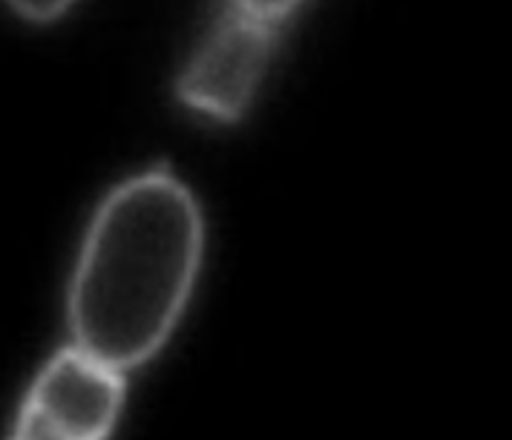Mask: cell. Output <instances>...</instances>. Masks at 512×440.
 I'll return each instance as SVG.
<instances>
[{"instance_id":"6da1fadb","label":"cell","mask_w":512,"mask_h":440,"mask_svg":"<svg viewBox=\"0 0 512 440\" xmlns=\"http://www.w3.org/2000/svg\"><path fill=\"white\" fill-rule=\"evenodd\" d=\"M202 251V210L173 173L150 170L110 190L72 271V343L118 371L144 366L179 323Z\"/></svg>"},{"instance_id":"7a4b0ae2","label":"cell","mask_w":512,"mask_h":440,"mask_svg":"<svg viewBox=\"0 0 512 440\" xmlns=\"http://www.w3.org/2000/svg\"><path fill=\"white\" fill-rule=\"evenodd\" d=\"M124 409V371L72 343L58 351L26 394L15 438L98 440L116 429Z\"/></svg>"},{"instance_id":"3957f363","label":"cell","mask_w":512,"mask_h":440,"mask_svg":"<svg viewBox=\"0 0 512 440\" xmlns=\"http://www.w3.org/2000/svg\"><path fill=\"white\" fill-rule=\"evenodd\" d=\"M277 26L228 9L179 75V101L216 121H236L251 107L274 55Z\"/></svg>"},{"instance_id":"277c9868","label":"cell","mask_w":512,"mask_h":440,"mask_svg":"<svg viewBox=\"0 0 512 440\" xmlns=\"http://www.w3.org/2000/svg\"><path fill=\"white\" fill-rule=\"evenodd\" d=\"M6 3L32 24H49L67 15L78 0H6Z\"/></svg>"},{"instance_id":"5b68a950","label":"cell","mask_w":512,"mask_h":440,"mask_svg":"<svg viewBox=\"0 0 512 440\" xmlns=\"http://www.w3.org/2000/svg\"><path fill=\"white\" fill-rule=\"evenodd\" d=\"M233 9L259 18V21H268V24H280L282 18H288L303 0H231Z\"/></svg>"}]
</instances>
